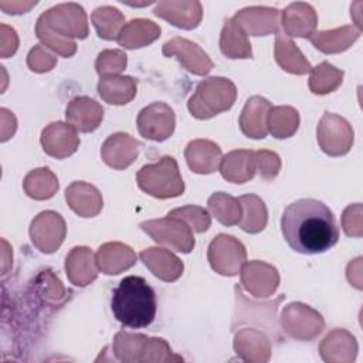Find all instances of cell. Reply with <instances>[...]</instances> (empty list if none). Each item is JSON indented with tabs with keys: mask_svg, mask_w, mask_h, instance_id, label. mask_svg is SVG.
Listing matches in <instances>:
<instances>
[{
	"mask_svg": "<svg viewBox=\"0 0 363 363\" xmlns=\"http://www.w3.org/2000/svg\"><path fill=\"white\" fill-rule=\"evenodd\" d=\"M281 231L294 251L308 255L322 254L339 240V227L332 210L315 199L291 203L282 213Z\"/></svg>",
	"mask_w": 363,
	"mask_h": 363,
	"instance_id": "cell-1",
	"label": "cell"
},
{
	"mask_svg": "<svg viewBox=\"0 0 363 363\" xmlns=\"http://www.w3.org/2000/svg\"><path fill=\"white\" fill-rule=\"evenodd\" d=\"M38 40L58 52L69 58L77 51V44L72 38L88 37L86 13L77 3H62L43 13L35 24Z\"/></svg>",
	"mask_w": 363,
	"mask_h": 363,
	"instance_id": "cell-2",
	"label": "cell"
},
{
	"mask_svg": "<svg viewBox=\"0 0 363 363\" xmlns=\"http://www.w3.org/2000/svg\"><path fill=\"white\" fill-rule=\"evenodd\" d=\"M111 309L126 328H146L156 316V295L145 278L125 277L112 292Z\"/></svg>",
	"mask_w": 363,
	"mask_h": 363,
	"instance_id": "cell-3",
	"label": "cell"
},
{
	"mask_svg": "<svg viewBox=\"0 0 363 363\" xmlns=\"http://www.w3.org/2000/svg\"><path fill=\"white\" fill-rule=\"evenodd\" d=\"M237 98V88L233 81L223 77L203 79L187 102L191 116L210 119L220 112L228 111Z\"/></svg>",
	"mask_w": 363,
	"mask_h": 363,
	"instance_id": "cell-4",
	"label": "cell"
},
{
	"mask_svg": "<svg viewBox=\"0 0 363 363\" xmlns=\"http://www.w3.org/2000/svg\"><path fill=\"white\" fill-rule=\"evenodd\" d=\"M136 182L140 190L156 199L177 197L184 191L177 162L172 156H163L159 162L140 167Z\"/></svg>",
	"mask_w": 363,
	"mask_h": 363,
	"instance_id": "cell-5",
	"label": "cell"
},
{
	"mask_svg": "<svg viewBox=\"0 0 363 363\" xmlns=\"http://www.w3.org/2000/svg\"><path fill=\"white\" fill-rule=\"evenodd\" d=\"M140 228L156 242L166 244L179 252L189 254L194 248L193 230L179 217L167 214V217L160 220L143 221Z\"/></svg>",
	"mask_w": 363,
	"mask_h": 363,
	"instance_id": "cell-6",
	"label": "cell"
},
{
	"mask_svg": "<svg viewBox=\"0 0 363 363\" xmlns=\"http://www.w3.org/2000/svg\"><path fill=\"white\" fill-rule=\"evenodd\" d=\"M316 138L320 149L326 155L343 156L353 145V129L345 118L325 112L318 125Z\"/></svg>",
	"mask_w": 363,
	"mask_h": 363,
	"instance_id": "cell-7",
	"label": "cell"
},
{
	"mask_svg": "<svg viewBox=\"0 0 363 363\" xmlns=\"http://www.w3.org/2000/svg\"><path fill=\"white\" fill-rule=\"evenodd\" d=\"M207 258L216 272L224 277H234L245 262L247 252L242 242L237 238L220 234L210 242Z\"/></svg>",
	"mask_w": 363,
	"mask_h": 363,
	"instance_id": "cell-8",
	"label": "cell"
},
{
	"mask_svg": "<svg viewBox=\"0 0 363 363\" xmlns=\"http://www.w3.org/2000/svg\"><path fill=\"white\" fill-rule=\"evenodd\" d=\"M281 323L291 337L301 340H311L323 329V319L320 313L299 302L289 303L282 311Z\"/></svg>",
	"mask_w": 363,
	"mask_h": 363,
	"instance_id": "cell-9",
	"label": "cell"
},
{
	"mask_svg": "<svg viewBox=\"0 0 363 363\" xmlns=\"http://www.w3.org/2000/svg\"><path fill=\"white\" fill-rule=\"evenodd\" d=\"M139 133L149 140L163 142L174 130V112L164 102H153L138 115Z\"/></svg>",
	"mask_w": 363,
	"mask_h": 363,
	"instance_id": "cell-10",
	"label": "cell"
},
{
	"mask_svg": "<svg viewBox=\"0 0 363 363\" xmlns=\"http://www.w3.org/2000/svg\"><path fill=\"white\" fill-rule=\"evenodd\" d=\"M33 244L45 254H51L62 244L65 237V221L55 211L40 213L30 225Z\"/></svg>",
	"mask_w": 363,
	"mask_h": 363,
	"instance_id": "cell-11",
	"label": "cell"
},
{
	"mask_svg": "<svg viewBox=\"0 0 363 363\" xmlns=\"http://www.w3.org/2000/svg\"><path fill=\"white\" fill-rule=\"evenodd\" d=\"M162 52L164 57H176L189 72L194 75H206L213 69V61L193 41L182 37H174L163 44Z\"/></svg>",
	"mask_w": 363,
	"mask_h": 363,
	"instance_id": "cell-12",
	"label": "cell"
},
{
	"mask_svg": "<svg viewBox=\"0 0 363 363\" xmlns=\"http://www.w3.org/2000/svg\"><path fill=\"white\" fill-rule=\"evenodd\" d=\"M241 282L255 298H267L277 291L279 275L275 267L255 259L242 265Z\"/></svg>",
	"mask_w": 363,
	"mask_h": 363,
	"instance_id": "cell-13",
	"label": "cell"
},
{
	"mask_svg": "<svg viewBox=\"0 0 363 363\" xmlns=\"http://www.w3.org/2000/svg\"><path fill=\"white\" fill-rule=\"evenodd\" d=\"M41 145L48 156L65 159L74 155L79 146V138L69 123L52 122L43 129Z\"/></svg>",
	"mask_w": 363,
	"mask_h": 363,
	"instance_id": "cell-14",
	"label": "cell"
},
{
	"mask_svg": "<svg viewBox=\"0 0 363 363\" xmlns=\"http://www.w3.org/2000/svg\"><path fill=\"white\" fill-rule=\"evenodd\" d=\"M233 20L250 35H268L278 31L279 11L274 7L254 6L235 13Z\"/></svg>",
	"mask_w": 363,
	"mask_h": 363,
	"instance_id": "cell-15",
	"label": "cell"
},
{
	"mask_svg": "<svg viewBox=\"0 0 363 363\" xmlns=\"http://www.w3.org/2000/svg\"><path fill=\"white\" fill-rule=\"evenodd\" d=\"M140 143L128 133H113L102 145L101 156L104 162L116 170L126 169L138 157Z\"/></svg>",
	"mask_w": 363,
	"mask_h": 363,
	"instance_id": "cell-16",
	"label": "cell"
},
{
	"mask_svg": "<svg viewBox=\"0 0 363 363\" xmlns=\"http://www.w3.org/2000/svg\"><path fill=\"white\" fill-rule=\"evenodd\" d=\"M65 118L75 130L89 133L102 122L104 108L88 96H77L67 105Z\"/></svg>",
	"mask_w": 363,
	"mask_h": 363,
	"instance_id": "cell-17",
	"label": "cell"
},
{
	"mask_svg": "<svg viewBox=\"0 0 363 363\" xmlns=\"http://www.w3.org/2000/svg\"><path fill=\"white\" fill-rule=\"evenodd\" d=\"M153 13L183 30L196 28L203 17L200 1H159Z\"/></svg>",
	"mask_w": 363,
	"mask_h": 363,
	"instance_id": "cell-18",
	"label": "cell"
},
{
	"mask_svg": "<svg viewBox=\"0 0 363 363\" xmlns=\"http://www.w3.org/2000/svg\"><path fill=\"white\" fill-rule=\"evenodd\" d=\"M318 24V16L308 3H292L282 11L284 34L309 38Z\"/></svg>",
	"mask_w": 363,
	"mask_h": 363,
	"instance_id": "cell-19",
	"label": "cell"
},
{
	"mask_svg": "<svg viewBox=\"0 0 363 363\" xmlns=\"http://www.w3.org/2000/svg\"><path fill=\"white\" fill-rule=\"evenodd\" d=\"M96 259L88 247H74L65 258V271L68 279L77 286L92 284L96 277Z\"/></svg>",
	"mask_w": 363,
	"mask_h": 363,
	"instance_id": "cell-20",
	"label": "cell"
},
{
	"mask_svg": "<svg viewBox=\"0 0 363 363\" xmlns=\"http://www.w3.org/2000/svg\"><path fill=\"white\" fill-rule=\"evenodd\" d=\"M139 257L150 272L162 281L173 282L183 274V262L164 248H146Z\"/></svg>",
	"mask_w": 363,
	"mask_h": 363,
	"instance_id": "cell-21",
	"label": "cell"
},
{
	"mask_svg": "<svg viewBox=\"0 0 363 363\" xmlns=\"http://www.w3.org/2000/svg\"><path fill=\"white\" fill-rule=\"evenodd\" d=\"M186 162L191 172L208 174L217 170L221 160V149L211 140H191L184 150Z\"/></svg>",
	"mask_w": 363,
	"mask_h": 363,
	"instance_id": "cell-22",
	"label": "cell"
},
{
	"mask_svg": "<svg viewBox=\"0 0 363 363\" xmlns=\"http://www.w3.org/2000/svg\"><path fill=\"white\" fill-rule=\"evenodd\" d=\"M271 109L268 99L252 96L247 101L240 115V129L247 138L264 139L267 136V115Z\"/></svg>",
	"mask_w": 363,
	"mask_h": 363,
	"instance_id": "cell-23",
	"label": "cell"
},
{
	"mask_svg": "<svg viewBox=\"0 0 363 363\" xmlns=\"http://www.w3.org/2000/svg\"><path fill=\"white\" fill-rule=\"evenodd\" d=\"M65 200L81 217H95L104 206L98 189L85 182L71 183L65 190Z\"/></svg>",
	"mask_w": 363,
	"mask_h": 363,
	"instance_id": "cell-24",
	"label": "cell"
},
{
	"mask_svg": "<svg viewBox=\"0 0 363 363\" xmlns=\"http://www.w3.org/2000/svg\"><path fill=\"white\" fill-rule=\"evenodd\" d=\"M95 259L98 268L104 274L113 275L133 267L136 254L129 245L122 242H106L98 248Z\"/></svg>",
	"mask_w": 363,
	"mask_h": 363,
	"instance_id": "cell-25",
	"label": "cell"
},
{
	"mask_svg": "<svg viewBox=\"0 0 363 363\" xmlns=\"http://www.w3.org/2000/svg\"><path fill=\"white\" fill-rule=\"evenodd\" d=\"M257 162L252 150H233L221 159L220 173L231 183H245L254 177Z\"/></svg>",
	"mask_w": 363,
	"mask_h": 363,
	"instance_id": "cell-26",
	"label": "cell"
},
{
	"mask_svg": "<svg viewBox=\"0 0 363 363\" xmlns=\"http://www.w3.org/2000/svg\"><path fill=\"white\" fill-rule=\"evenodd\" d=\"M136 86L138 84L132 77L105 75L98 82V94L108 104L125 105L135 98Z\"/></svg>",
	"mask_w": 363,
	"mask_h": 363,
	"instance_id": "cell-27",
	"label": "cell"
},
{
	"mask_svg": "<svg viewBox=\"0 0 363 363\" xmlns=\"http://www.w3.org/2000/svg\"><path fill=\"white\" fill-rule=\"evenodd\" d=\"M362 34V30L353 26H343L340 28L313 33L309 40L319 51L325 54H335L347 50Z\"/></svg>",
	"mask_w": 363,
	"mask_h": 363,
	"instance_id": "cell-28",
	"label": "cell"
},
{
	"mask_svg": "<svg viewBox=\"0 0 363 363\" xmlns=\"http://www.w3.org/2000/svg\"><path fill=\"white\" fill-rule=\"evenodd\" d=\"M159 35H160V27L157 24H155L150 20L136 18L126 23L122 27L116 40L121 47L133 50V48L149 45L156 38H159Z\"/></svg>",
	"mask_w": 363,
	"mask_h": 363,
	"instance_id": "cell-29",
	"label": "cell"
},
{
	"mask_svg": "<svg viewBox=\"0 0 363 363\" xmlns=\"http://www.w3.org/2000/svg\"><path fill=\"white\" fill-rule=\"evenodd\" d=\"M275 60L282 69L296 75H303L312 68L296 44L284 33L277 34Z\"/></svg>",
	"mask_w": 363,
	"mask_h": 363,
	"instance_id": "cell-30",
	"label": "cell"
},
{
	"mask_svg": "<svg viewBox=\"0 0 363 363\" xmlns=\"http://www.w3.org/2000/svg\"><path fill=\"white\" fill-rule=\"evenodd\" d=\"M220 50L228 58H251L252 50L244 30L233 20L227 18L220 35Z\"/></svg>",
	"mask_w": 363,
	"mask_h": 363,
	"instance_id": "cell-31",
	"label": "cell"
},
{
	"mask_svg": "<svg viewBox=\"0 0 363 363\" xmlns=\"http://www.w3.org/2000/svg\"><path fill=\"white\" fill-rule=\"evenodd\" d=\"M242 214L240 220V227L250 234H257L262 231L267 225L268 213L264 201L255 194H245L238 199Z\"/></svg>",
	"mask_w": 363,
	"mask_h": 363,
	"instance_id": "cell-32",
	"label": "cell"
},
{
	"mask_svg": "<svg viewBox=\"0 0 363 363\" xmlns=\"http://www.w3.org/2000/svg\"><path fill=\"white\" fill-rule=\"evenodd\" d=\"M299 126L298 111L292 106H271L267 115V130L277 139L291 138Z\"/></svg>",
	"mask_w": 363,
	"mask_h": 363,
	"instance_id": "cell-33",
	"label": "cell"
},
{
	"mask_svg": "<svg viewBox=\"0 0 363 363\" xmlns=\"http://www.w3.org/2000/svg\"><path fill=\"white\" fill-rule=\"evenodd\" d=\"M24 191L34 200H47L58 190V180L47 167L31 170L23 183Z\"/></svg>",
	"mask_w": 363,
	"mask_h": 363,
	"instance_id": "cell-34",
	"label": "cell"
},
{
	"mask_svg": "<svg viewBox=\"0 0 363 363\" xmlns=\"http://www.w3.org/2000/svg\"><path fill=\"white\" fill-rule=\"evenodd\" d=\"M91 20L98 35L104 40H116L125 26L123 14L111 6L98 7L91 14Z\"/></svg>",
	"mask_w": 363,
	"mask_h": 363,
	"instance_id": "cell-35",
	"label": "cell"
},
{
	"mask_svg": "<svg viewBox=\"0 0 363 363\" xmlns=\"http://www.w3.org/2000/svg\"><path fill=\"white\" fill-rule=\"evenodd\" d=\"M208 208L223 225H235L241 220L242 208L238 199L223 191H217L208 199Z\"/></svg>",
	"mask_w": 363,
	"mask_h": 363,
	"instance_id": "cell-36",
	"label": "cell"
},
{
	"mask_svg": "<svg viewBox=\"0 0 363 363\" xmlns=\"http://www.w3.org/2000/svg\"><path fill=\"white\" fill-rule=\"evenodd\" d=\"M342 69H337L332 64L323 61L319 65L311 68L309 88L316 95H326L333 92L342 84Z\"/></svg>",
	"mask_w": 363,
	"mask_h": 363,
	"instance_id": "cell-37",
	"label": "cell"
},
{
	"mask_svg": "<svg viewBox=\"0 0 363 363\" xmlns=\"http://www.w3.org/2000/svg\"><path fill=\"white\" fill-rule=\"evenodd\" d=\"M234 349L244 359L250 349L254 350L255 362H265L269 359V342L264 333L254 329H244L235 336Z\"/></svg>",
	"mask_w": 363,
	"mask_h": 363,
	"instance_id": "cell-38",
	"label": "cell"
},
{
	"mask_svg": "<svg viewBox=\"0 0 363 363\" xmlns=\"http://www.w3.org/2000/svg\"><path fill=\"white\" fill-rule=\"evenodd\" d=\"M339 350H345L353 357L357 352V343L354 337L343 329L330 332L320 345V354L326 362H339Z\"/></svg>",
	"mask_w": 363,
	"mask_h": 363,
	"instance_id": "cell-39",
	"label": "cell"
},
{
	"mask_svg": "<svg viewBox=\"0 0 363 363\" xmlns=\"http://www.w3.org/2000/svg\"><path fill=\"white\" fill-rule=\"evenodd\" d=\"M146 340L147 337L143 335L119 332L113 340L116 357L122 362H142Z\"/></svg>",
	"mask_w": 363,
	"mask_h": 363,
	"instance_id": "cell-40",
	"label": "cell"
},
{
	"mask_svg": "<svg viewBox=\"0 0 363 363\" xmlns=\"http://www.w3.org/2000/svg\"><path fill=\"white\" fill-rule=\"evenodd\" d=\"M169 214L186 221L189 224V227L196 233L207 231L210 227V223H211L207 210L197 207V206H186V207L174 208V210L169 211Z\"/></svg>",
	"mask_w": 363,
	"mask_h": 363,
	"instance_id": "cell-41",
	"label": "cell"
},
{
	"mask_svg": "<svg viewBox=\"0 0 363 363\" xmlns=\"http://www.w3.org/2000/svg\"><path fill=\"white\" fill-rule=\"evenodd\" d=\"M126 62V54L121 50H104L96 58L95 68L101 77L113 75L125 69Z\"/></svg>",
	"mask_w": 363,
	"mask_h": 363,
	"instance_id": "cell-42",
	"label": "cell"
},
{
	"mask_svg": "<svg viewBox=\"0 0 363 363\" xmlns=\"http://www.w3.org/2000/svg\"><path fill=\"white\" fill-rule=\"evenodd\" d=\"M255 162L259 176L265 180H271L279 173L281 160L275 152L258 150L255 152Z\"/></svg>",
	"mask_w": 363,
	"mask_h": 363,
	"instance_id": "cell-43",
	"label": "cell"
},
{
	"mask_svg": "<svg viewBox=\"0 0 363 363\" xmlns=\"http://www.w3.org/2000/svg\"><path fill=\"white\" fill-rule=\"evenodd\" d=\"M55 62H57V58L52 54H50L43 47V44L35 45L28 52V57H27V65L34 72H47V71L52 69Z\"/></svg>",
	"mask_w": 363,
	"mask_h": 363,
	"instance_id": "cell-44",
	"label": "cell"
},
{
	"mask_svg": "<svg viewBox=\"0 0 363 363\" xmlns=\"http://www.w3.org/2000/svg\"><path fill=\"white\" fill-rule=\"evenodd\" d=\"M362 213H359L356 216V218H352L350 214L347 213V210H345L343 217H342V224L345 228V233L347 235H354V237H360L362 235V218H360Z\"/></svg>",
	"mask_w": 363,
	"mask_h": 363,
	"instance_id": "cell-45",
	"label": "cell"
},
{
	"mask_svg": "<svg viewBox=\"0 0 363 363\" xmlns=\"http://www.w3.org/2000/svg\"><path fill=\"white\" fill-rule=\"evenodd\" d=\"M35 4H37V1L35 3H6V1H0V7L4 10V13H9V14L26 13L27 10H30Z\"/></svg>",
	"mask_w": 363,
	"mask_h": 363,
	"instance_id": "cell-46",
	"label": "cell"
}]
</instances>
